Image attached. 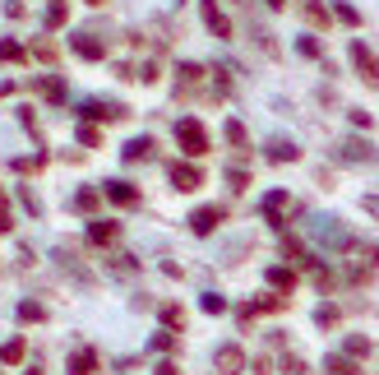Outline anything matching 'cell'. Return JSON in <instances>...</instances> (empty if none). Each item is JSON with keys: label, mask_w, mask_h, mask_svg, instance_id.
<instances>
[{"label": "cell", "mask_w": 379, "mask_h": 375, "mask_svg": "<svg viewBox=\"0 0 379 375\" xmlns=\"http://www.w3.org/2000/svg\"><path fill=\"white\" fill-rule=\"evenodd\" d=\"M176 140L185 144V153H204V148H208V135H204L199 121H181L176 125Z\"/></svg>", "instance_id": "obj_1"}, {"label": "cell", "mask_w": 379, "mask_h": 375, "mask_svg": "<svg viewBox=\"0 0 379 375\" xmlns=\"http://www.w3.org/2000/svg\"><path fill=\"white\" fill-rule=\"evenodd\" d=\"M217 218H222V209H199L195 218H190V227H195V232H213Z\"/></svg>", "instance_id": "obj_2"}, {"label": "cell", "mask_w": 379, "mask_h": 375, "mask_svg": "<svg viewBox=\"0 0 379 375\" xmlns=\"http://www.w3.org/2000/svg\"><path fill=\"white\" fill-rule=\"evenodd\" d=\"M171 181H176L181 190H195L199 186V172H195V167H171Z\"/></svg>", "instance_id": "obj_3"}, {"label": "cell", "mask_w": 379, "mask_h": 375, "mask_svg": "<svg viewBox=\"0 0 379 375\" xmlns=\"http://www.w3.org/2000/svg\"><path fill=\"white\" fill-rule=\"evenodd\" d=\"M106 195H111L116 204H135V200H139L135 186H125V181H111V190H106Z\"/></svg>", "instance_id": "obj_4"}, {"label": "cell", "mask_w": 379, "mask_h": 375, "mask_svg": "<svg viewBox=\"0 0 379 375\" xmlns=\"http://www.w3.org/2000/svg\"><path fill=\"white\" fill-rule=\"evenodd\" d=\"M70 366H75V375H93V371H97V357H93V352H75Z\"/></svg>", "instance_id": "obj_5"}, {"label": "cell", "mask_w": 379, "mask_h": 375, "mask_svg": "<svg viewBox=\"0 0 379 375\" xmlns=\"http://www.w3.org/2000/svg\"><path fill=\"white\" fill-rule=\"evenodd\" d=\"M0 361H10V366H14V361H23V338H10V343L0 347Z\"/></svg>", "instance_id": "obj_6"}, {"label": "cell", "mask_w": 379, "mask_h": 375, "mask_svg": "<svg viewBox=\"0 0 379 375\" xmlns=\"http://www.w3.org/2000/svg\"><path fill=\"white\" fill-rule=\"evenodd\" d=\"M217 366H222V371H236V366H241V347H222V352H217Z\"/></svg>", "instance_id": "obj_7"}, {"label": "cell", "mask_w": 379, "mask_h": 375, "mask_svg": "<svg viewBox=\"0 0 379 375\" xmlns=\"http://www.w3.org/2000/svg\"><path fill=\"white\" fill-rule=\"evenodd\" d=\"M88 236H93V241H116V222H93Z\"/></svg>", "instance_id": "obj_8"}, {"label": "cell", "mask_w": 379, "mask_h": 375, "mask_svg": "<svg viewBox=\"0 0 379 375\" xmlns=\"http://www.w3.org/2000/svg\"><path fill=\"white\" fill-rule=\"evenodd\" d=\"M19 320H46V306H37V301H19Z\"/></svg>", "instance_id": "obj_9"}, {"label": "cell", "mask_w": 379, "mask_h": 375, "mask_svg": "<svg viewBox=\"0 0 379 375\" xmlns=\"http://www.w3.org/2000/svg\"><path fill=\"white\" fill-rule=\"evenodd\" d=\"M264 209H269V213H282V209H287V195H282V190H278V195H269V200H264Z\"/></svg>", "instance_id": "obj_10"}, {"label": "cell", "mask_w": 379, "mask_h": 375, "mask_svg": "<svg viewBox=\"0 0 379 375\" xmlns=\"http://www.w3.org/2000/svg\"><path fill=\"white\" fill-rule=\"evenodd\" d=\"M148 148H153L148 140H135V144H130V148H125V157H148Z\"/></svg>", "instance_id": "obj_11"}, {"label": "cell", "mask_w": 379, "mask_h": 375, "mask_svg": "<svg viewBox=\"0 0 379 375\" xmlns=\"http://www.w3.org/2000/svg\"><path fill=\"white\" fill-rule=\"evenodd\" d=\"M324 375H351V366H347V361H342V357H333V361H329V366H324Z\"/></svg>", "instance_id": "obj_12"}, {"label": "cell", "mask_w": 379, "mask_h": 375, "mask_svg": "<svg viewBox=\"0 0 379 375\" xmlns=\"http://www.w3.org/2000/svg\"><path fill=\"white\" fill-rule=\"evenodd\" d=\"M273 157H282V162H287V157H296V144H273Z\"/></svg>", "instance_id": "obj_13"}, {"label": "cell", "mask_w": 379, "mask_h": 375, "mask_svg": "<svg viewBox=\"0 0 379 375\" xmlns=\"http://www.w3.org/2000/svg\"><path fill=\"white\" fill-rule=\"evenodd\" d=\"M14 56H19L14 42H0V61H14Z\"/></svg>", "instance_id": "obj_14"}, {"label": "cell", "mask_w": 379, "mask_h": 375, "mask_svg": "<svg viewBox=\"0 0 379 375\" xmlns=\"http://www.w3.org/2000/svg\"><path fill=\"white\" fill-rule=\"evenodd\" d=\"M0 232H10V213L5 209H0Z\"/></svg>", "instance_id": "obj_15"}, {"label": "cell", "mask_w": 379, "mask_h": 375, "mask_svg": "<svg viewBox=\"0 0 379 375\" xmlns=\"http://www.w3.org/2000/svg\"><path fill=\"white\" fill-rule=\"evenodd\" d=\"M157 375H176V366H157Z\"/></svg>", "instance_id": "obj_16"}]
</instances>
